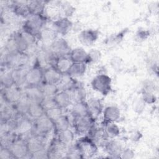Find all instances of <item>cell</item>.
<instances>
[{
	"mask_svg": "<svg viewBox=\"0 0 159 159\" xmlns=\"http://www.w3.org/2000/svg\"><path fill=\"white\" fill-rule=\"evenodd\" d=\"M46 21L47 16L45 15H30L25 19L22 25V29L39 38L41 30L45 27Z\"/></svg>",
	"mask_w": 159,
	"mask_h": 159,
	"instance_id": "cell-1",
	"label": "cell"
},
{
	"mask_svg": "<svg viewBox=\"0 0 159 159\" xmlns=\"http://www.w3.org/2000/svg\"><path fill=\"white\" fill-rule=\"evenodd\" d=\"M53 122L45 113L33 122V128L31 134L45 137L53 130Z\"/></svg>",
	"mask_w": 159,
	"mask_h": 159,
	"instance_id": "cell-2",
	"label": "cell"
},
{
	"mask_svg": "<svg viewBox=\"0 0 159 159\" xmlns=\"http://www.w3.org/2000/svg\"><path fill=\"white\" fill-rule=\"evenodd\" d=\"M76 145L80 150L83 158H92L98 152V146L88 135L81 137L76 142Z\"/></svg>",
	"mask_w": 159,
	"mask_h": 159,
	"instance_id": "cell-3",
	"label": "cell"
},
{
	"mask_svg": "<svg viewBox=\"0 0 159 159\" xmlns=\"http://www.w3.org/2000/svg\"><path fill=\"white\" fill-rule=\"evenodd\" d=\"M92 88L103 96L107 95L112 89V80L106 74L96 75L91 83Z\"/></svg>",
	"mask_w": 159,
	"mask_h": 159,
	"instance_id": "cell-4",
	"label": "cell"
},
{
	"mask_svg": "<svg viewBox=\"0 0 159 159\" xmlns=\"http://www.w3.org/2000/svg\"><path fill=\"white\" fill-rule=\"evenodd\" d=\"M43 70L37 62L27 71L25 75V84L27 86H40L43 83Z\"/></svg>",
	"mask_w": 159,
	"mask_h": 159,
	"instance_id": "cell-5",
	"label": "cell"
},
{
	"mask_svg": "<svg viewBox=\"0 0 159 159\" xmlns=\"http://www.w3.org/2000/svg\"><path fill=\"white\" fill-rule=\"evenodd\" d=\"M94 119L89 115L73 118L72 124L75 133L78 135L88 134L91 129L95 125Z\"/></svg>",
	"mask_w": 159,
	"mask_h": 159,
	"instance_id": "cell-6",
	"label": "cell"
},
{
	"mask_svg": "<svg viewBox=\"0 0 159 159\" xmlns=\"http://www.w3.org/2000/svg\"><path fill=\"white\" fill-rule=\"evenodd\" d=\"M9 148L14 158H30L27 140L24 137L17 136Z\"/></svg>",
	"mask_w": 159,
	"mask_h": 159,
	"instance_id": "cell-7",
	"label": "cell"
},
{
	"mask_svg": "<svg viewBox=\"0 0 159 159\" xmlns=\"http://www.w3.org/2000/svg\"><path fill=\"white\" fill-rule=\"evenodd\" d=\"M33 122L34 120L27 116H19L17 119L15 134L19 137L27 136V137L32 134Z\"/></svg>",
	"mask_w": 159,
	"mask_h": 159,
	"instance_id": "cell-8",
	"label": "cell"
},
{
	"mask_svg": "<svg viewBox=\"0 0 159 159\" xmlns=\"http://www.w3.org/2000/svg\"><path fill=\"white\" fill-rule=\"evenodd\" d=\"M48 48L56 57L67 56L71 51L68 43L63 38H57L50 45Z\"/></svg>",
	"mask_w": 159,
	"mask_h": 159,
	"instance_id": "cell-9",
	"label": "cell"
},
{
	"mask_svg": "<svg viewBox=\"0 0 159 159\" xmlns=\"http://www.w3.org/2000/svg\"><path fill=\"white\" fill-rule=\"evenodd\" d=\"M23 94L24 91H22L21 88L15 84L9 88L1 89V99L12 104L17 103Z\"/></svg>",
	"mask_w": 159,
	"mask_h": 159,
	"instance_id": "cell-10",
	"label": "cell"
},
{
	"mask_svg": "<svg viewBox=\"0 0 159 159\" xmlns=\"http://www.w3.org/2000/svg\"><path fill=\"white\" fill-rule=\"evenodd\" d=\"M26 140L30 156L46 149L45 137L30 134L26 138Z\"/></svg>",
	"mask_w": 159,
	"mask_h": 159,
	"instance_id": "cell-11",
	"label": "cell"
},
{
	"mask_svg": "<svg viewBox=\"0 0 159 159\" xmlns=\"http://www.w3.org/2000/svg\"><path fill=\"white\" fill-rule=\"evenodd\" d=\"M73 24L69 18L60 17L53 21L51 28L57 35H65L73 29Z\"/></svg>",
	"mask_w": 159,
	"mask_h": 159,
	"instance_id": "cell-12",
	"label": "cell"
},
{
	"mask_svg": "<svg viewBox=\"0 0 159 159\" xmlns=\"http://www.w3.org/2000/svg\"><path fill=\"white\" fill-rule=\"evenodd\" d=\"M99 31L94 29H86L81 30L78 36L80 42L86 47L93 45L99 37Z\"/></svg>",
	"mask_w": 159,
	"mask_h": 159,
	"instance_id": "cell-13",
	"label": "cell"
},
{
	"mask_svg": "<svg viewBox=\"0 0 159 159\" xmlns=\"http://www.w3.org/2000/svg\"><path fill=\"white\" fill-rule=\"evenodd\" d=\"M98 146H104L106 142L109 140L107 136L106 135L103 127H96L95 125L91 129L87 134Z\"/></svg>",
	"mask_w": 159,
	"mask_h": 159,
	"instance_id": "cell-14",
	"label": "cell"
},
{
	"mask_svg": "<svg viewBox=\"0 0 159 159\" xmlns=\"http://www.w3.org/2000/svg\"><path fill=\"white\" fill-rule=\"evenodd\" d=\"M63 75H61L53 66H50L44 68L42 83L57 84L60 83Z\"/></svg>",
	"mask_w": 159,
	"mask_h": 159,
	"instance_id": "cell-15",
	"label": "cell"
},
{
	"mask_svg": "<svg viewBox=\"0 0 159 159\" xmlns=\"http://www.w3.org/2000/svg\"><path fill=\"white\" fill-rule=\"evenodd\" d=\"M103 147L110 157L117 158H120V155L124 148L119 142L114 139H109Z\"/></svg>",
	"mask_w": 159,
	"mask_h": 159,
	"instance_id": "cell-16",
	"label": "cell"
},
{
	"mask_svg": "<svg viewBox=\"0 0 159 159\" xmlns=\"http://www.w3.org/2000/svg\"><path fill=\"white\" fill-rule=\"evenodd\" d=\"M24 94L30 102H34L41 103L45 98L41 91L40 86H26L24 90Z\"/></svg>",
	"mask_w": 159,
	"mask_h": 159,
	"instance_id": "cell-17",
	"label": "cell"
},
{
	"mask_svg": "<svg viewBox=\"0 0 159 159\" xmlns=\"http://www.w3.org/2000/svg\"><path fill=\"white\" fill-rule=\"evenodd\" d=\"M53 98L57 106L62 109H66L73 104L70 93L66 91L59 90Z\"/></svg>",
	"mask_w": 159,
	"mask_h": 159,
	"instance_id": "cell-18",
	"label": "cell"
},
{
	"mask_svg": "<svg viewBox=\"0 0 159 159\" xmlns=\"http://www.w3.org/2000/svg\"><path fill=\"white\" fill-rule=\"evenodd\" d=\"M103 124L108 122H116L120 117V109L116 106H109L102 111Z\"/></svg>",
	"mask_w": 159,
	"mask_h": 159,
	"instance_id": "cell-19",
	"label": "cell"
},
{
	"mask_svg": "<svg viewBox=\"0 0 159 159\" xmlns=\"http://www.w3.org/2000/svg\"><path fill=\"white\" fill-rule=\"evenodd\" d=\"M72 63L73 62L68 55L61 56L57 57L55 59L52 66L58 70L61 75H65L67 74Z\"/></svg>",
	"mask_w": 159,
	"mask_h": 159,
	"instance_id": "cell-20",
	"label": "cell"
},
{
	"mask_svg": "<svg viewBox=\"0 0 159 159\" xmlns=\"http://www.w3.org/2000/svg\"><path fill=\"white\" fill-rule=\"evenodd\" d=\"M11 9L16 16L27 19L30 13L27 7V1H12Z\"/></svg>",
	"mask_w": 159,
	"mask_h": 159,
	"instance_id": "cell-21",
	"label": "cell"
},
{
	"mask_svg": "<svg viewBox=\"0 0 159 159\" xmlns=\"http://www.w3.org/2000/svg\"><path fill=\"white\" fill-rule=\"evenodd\" d=\"M68 57L73 63H88V52L81 47H76L71 50Z\"/></svg>",
	"mask_w": 159,
	"mask_h": 159,
	"instance_id": "cell-22",
	"label": "cell"
},
{
	"mask_svg": "<svg viewBox=\"0 0 159 159\" xmlns=\"http://www.w3.org/2000/svg\"><path fill=\"white\" fill-rule=\"evenodd\" d=\"M89 115L93 118L98 117L103 111V106L101 101L96 98H91L86 101Z\"/></svg>",
	"mask_w": 159,
	"mask_h": 159,
	"instance_id": "cell-23",
	"label": "cell"
},
{
	"mask_svg": "<svg viewBox=\"0 0 159 159\" xmlns=\"http://www.w3.org/2000/svg\"><path fill=\"white\" fill-rule=\"evenodd\" d=\"M47 1H28L27 7L30 15H44L46 9Z\"/></svg>",
	"mask_w": 159,
	"mask_h": 159,
	"instance_id": "cell-24",
	"label": "cell"
},
{
	"mask_svg": "<svg viewBox=\"0 0 159 159\" xmlns=\"http://www.w3.org/2000/svg\"><path fill=\"white\" fill-rule=\"evenodd\" d=\"M70 113L73 118L89 116V114L86 104V101L73 103Z\"/></svg>",
	"mask_w": 159,
	"mask_h": 159,
	"instance_id": "cell-25",
	"label": "cell"
},
{
	"mask_svg": "<svg viewBox=\"0 0 159 159\" xmlns=\"http://www.w3.org/2000/svg\"><path fill=\"white\" fill-rule=\"evenodd\" d=\"M74 137V133L70 129L56 134V139L65 148L73 143Z\"/></svg>",
	"mask_w": 159,
	"mask_h": 159,
	"instance_id": "cell-26",
	"label": "cell"
},
{
	"mask_svg": "<svg viewBox=\"0 0 159 159\" xmlns=\"http://www.w3.org/2000/svg\"><path fill=\"white\" fill-rule=\"evenodd\" d=\"M53 131L56 134L69 129L71 125V122L69 117L65 114L61 115L53 122Z\"/></svg>",
	"mask_w": 159,
	"mask_h": 159,
	"instance_id": "cell-27",
	"label": "cell"
},
{
	"mask_svg": "<svg viewBox=\"0 0 159 159\" xmlns=\"http://www.w3.org/2000/svg\"><path fill=\"white\" fill-rule=\"evenodd\" d=\"M45 113V111L41 103L30 102L27 116L34 120Z\"/></svg>",
	"mask_w": 159,
	"mask_h": 159,
	"instance_id": "cell-28",
	"label": "cell"
},
{
	"mask_svg": "<svg viewBox=\"0 0 159 159\" xmlns=\"http://www.w3.org/2000/svg\"><path fill=\"white\" fill-rule=\"evenodd\" d=\"M73 103L86 101V92L84 88L78 83L76 86L70 91Z\"/></svg>",
	"mask_w": 159,
	"mask_h": 159,
	"instance_id": "cell-29",
	"label": "cell"
},
{
	"mask_svg": "<svg viewBox=\"0 0 159 159\" xmlns=\"http://www.w3.org/2000/svg\"><path fill=\"white\" fill-rule=\"evenodd\" d=\"M24 67L14 68L11 70L15 85L20 87L25 84V75L27 70H24Z\"/></svg>",
	"mask_w": 159,
	"mask_h": 159,
	"instance_id": "cell-30",
	"label": "cell"
},
{
	"mask_svg": "<svg viewBox=\"0 0 159 159\" xmlns=\"http://www.w3.org/2000/svg\"><path fill=\"white\" fill-rule=\"evenodd\" d=\"M86 71V64L83 63H72L67 75L76 78L82 76Z\"/></svg>",
	"mask_w": 159,
	"mask_h": 159,
	"instance_id": "cell-31",
	"label": "cell"
},
{
	"mask_svg": "<svg viewBox=\"0 0 159 159\" xmlns=\"http://www.w3.org/2000/svg\"><path fill=\"white\" fill-rule=\"evenodd\" d=\"M57 38V34L54 30L50 27H44L39 34V39L42 40L45 44H48V47Z\"/></svg>",
	"mask_w": 159,
	"mask_h": 159,
	"instance_id": "cell-32",
	"label": "cell"
},
{
	"mask_svg": "<svg viewBox=\"0 0 159 159\" xmlns=\"http://www.w3.org/2000/svg\"><path fill=\"white\" fill-rule=\"evenodd\" d=\"M30 103V101L24 94L21 99L17 103L14 104L15 110L17 115H19V116H27Z\"/></svg>",
	"mask_w": 159,
	"mask_h": 159,
	"instance_id": "cell-33",
	"label": "cell"
},
{
	"mask_svg": "<svg viewBox=\"0 0 159 159\" xmlns=\"http://www.w3.org/2000/svg\"><path fill=\"white\" fill-rule=\"evenodd\" d=\"M103 128L109 139H112L117 137L120 134L119 127L115 122H108L103 124Z\"/></svg>",
	"mask_w": 159,
	"mask_h": 159,
	"instance_id": "cell-34",
	"label": "cell"
},
{
	"mask_svg": "<svg viewBox=\"0 0 159 159\" xmlns=\"http://www.w3.org/2000/svg\"><path fill=\"white\" fill-rule=\"evenodd\" d=\"M0 81L1 89L9 88L15 84L11 71H8L6 70L4 71L1 70Z\"/></svg>",
	"mask_w": 159,
	"mask_h": 159,
	"instance_id": "cell-35",
	"label": "cell"
},
{
	"mask_svg": "<svg viewBox=\"0 0 159 159\" xmlns=\"http://www.w3.org/2000/svg\"><path fill=\"white\" fill-rule=\"evenodd\" d=\"M40 88L45 97H53L60 90L58 85L53 84L42 83Z\"/></svg>",
	"mask_w": 159,
	"mask_h": 159,
	"instance_id": "cell-36",
	"label": "cell"
},
{
	"mask_svg": "<svg viewBox=\"0 0 159 159\" xmlns=\"http://www.w3.org/2000/svg\"><path fill=\"white\" fill-rule=\"evenodd\" d=\"M59 12L62 14L61 17H71L75 11V8L68 2H61L60 1Z\"/></svg>",
	"mask_w": 159,
	"mask_h": 159,
	"instance_id": "cell-37",
	"label": "cell"
},
{
	"mask_svg": "<svg viewBox=\"0 0 159 159\" xmlns=\"http://www.w3.org/2000/svg\"><path fill=\"white\" fill-rule=\"evenodd\" d=\"M65 158H83L82 155L75 143L68 147L66 149Z\"/></svg>",
	"mask_w": 159,
	"mask_h": 159,
	"instance_id": "cell-38",
	"label": "cell"
},
{
	"mask_svg": "<svg viewBox=\"0 0 159 159\" xmlns=\"http://www.w3.org/2000/svg\"><path fill=\"white\" fill-rule=\"evenodd\" d=\"M63 110L61 108L55 106L52 107L48 110L45 111V114L48 116V117L54 122L57 119H58L60 116L63 115Z\"/></svg>",
	"mask_w": 159,
	"mask_h": 159,
	"instance_id": "cell-39",
	"label": "cell"
},
{
	"mask_svg": "<svg viewBox=\"0 0 159 159\" xmlns=\"http://www.w3.org/2000/svg\"><path fill=\"white\" fill-rule=\"evenodd\" d=\"M101 57L102 54L99 50L97 49H91L88 52V63L98 62L101 59Z\"/></svg>",
	"mask_w": 159,
	"mask_h": 159,
	"instance_id": "cell-40",
	"label": "cell"
},
{
	"mask_svg": "<svg viewBox=\"0 0 159 159\" xmlns=\"http://www.w3.org/2000/svg\"><path fill=\"white\" fill-rule=\"evenodd\" d=\"M141 98L145 104H153L157 100V98L154 93L147 91H142Z\"/></svg>",
	"mask_w": 159,
	"mask_h": 159,
	"instance_id": "cell-41",
	"label": "cell"
},
{
	"mask_svg": "<svg viewBox=\"0 0 159 159\" xmlns=\"http://www.w3.org/2000/svg\"><path fill=\"white\" fill-rule=\"evenodd\" d=\"M145 107V103L144 102V101L142 100V98L137 99L134 101V102L133 104V109L135 112L138 114H140L143 111Z\"/></svg>",
	"mask_w": 159,
	"mask_h": 159,
	"instance_id": "cell-42",
	"label": "cell"
},
{
	"mask_svg": "<svg viewBox=\"0 0 159 159\" xmlns=\"http://www.w3.org/2000/svg\"><path fill=\"white\" fill-rule=\"evenodd\" d=\"M45 111L48 110L52 107L57 106L53 97H45L41 102Z\"/></svg>",
	"mask_w": 159,
	"mask_h": 159,
	"instance_id": "cell-43",
	"label": "cell"
},
{
	"mask_svg": "<svg viewBox=\"0 0 159 159\" xmlns=\"http://www.w3.org/2000/svg\"><path fill=\"white\" fill-rule=\"evenodd\" d=\"M0 158L1 159H9L14 158L11 150L9 147H1L0 149Z\"/></svg>",
	"mask_w": 159,
	"mask_h": 159,
	"instance_id": "cell-44",
	"label": "cell"
},
{
	"mask_svg": "<svg viewBox=\"0 0 159 159\" xmlns=\"http://www.w3.org/2000/svg\"><path fill=\"white\" fill-rule=\"evenodd\" d=\"M155 89V84L150 80H147L144 82L143 84V88L142 91H147V92H151L154 93Z\"/></svg>",
	"mask_w": 159,
	"mask_h": 159,
	"instance_id": "cell-45",
	"label": "cell"
},
{
	"mask_svg": "<svg viewBox=\"0 0 159 159\" xmlns=\"http://www.w3.org/2000/svg\"><path fill=\"white\" fill-rule=\"evenodd\" d=\"M134 157V152L130 148H123V150L120 155V158H132Z\"/></svg>",
	"mask_w": 159,
	"mask_h": 159,
	"instance_id": "cell-46",
	"label": "cell"
},
{
	"mask_svg": "<svg viewBox=\"0 0 159 159\" xmlns=\"http://www.w3.org/2000/svg\"><path fill=\"white\" fill-rule=\"evenodd\" d=\"M148 35V34L147 33V31L140 30V31H138L137 33L136 34V38L139 40H143L147 38Z\"/></svg>",
	"mask_w": 159,
	"mask_h": 159,
	"instance_id": "cell-47",
	"label": "cell"
},
{
	"mask_svg": "<svg viewBox=\"0 0 159 159\" xmlns=\"http://www.w3.org/2000/svg\"><path fill=\"white\" fill-rule=\"evenodd\" d=\"M141 137H142V134H140V132L139 131H135L131 134L130 139L133 142H137V141H139Z\"/></svg>",
	"mask_w": 159,
	"mask_h": 159,
	"instance_id": "cell-48",
	"label": "cell"
}]
</instances>
